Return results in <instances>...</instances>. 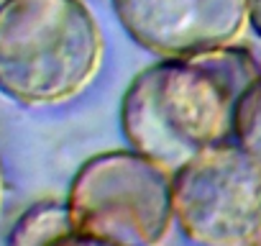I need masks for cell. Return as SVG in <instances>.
<instances>
[{"instance_id": "3957f363", "label": "cell", "mask_w": 261, "mask_h": 246, "mask_svg": "<svg viewBox=\"0 0 261 246\" xmlns=\"http://www.w3.org/2000/svg\"><path fill=\"white\" fill-rule=\"evenodd\" d=\"M72 226L115 246H159L174 220L172 169L136 149L90 157L67 192Z\"/></svg>"}, {"instance_id": "ba28073f", "label": "cell", "mask_w": 261, "mask_h": 246, "mask_svg": "<svg viewBox=\"0 0 261 246\" xmlns=\"http://www.w3.org/2000/svg\"><path fill=\"white\" fill-rule=\"evenodd\" d=\"M44 246H115V243L102 241V238H95V236H90V233H82V231H77V228L72 226V228L57 233L54 238H49Z\"/></svg>"}, {"instance_id": "6da1fadb", "label": "cell", "mask_w": 261, "mask_h": 246, "mask_svg": "<svg viewBox=\"0 0 261 246\" xmlns=\"http://www.w3.org/2000/svg\"><path fill=\"white\" fill-rule=\"evenodd\" d=\"M261 75L251 49L228 44L187 57H159L120 100V129L136 149L172 172L233 136L238 100Z\"/></svg>"}, {"instance_id": "5b68a950", "label": "cell", "mask_w": 261, "mask_h": 246, "mask_svg": "<svg viewBox=\"0 0 261 246\" xmlns=\"http://www.w3.org/2000/svg\"><path fill=\"white\" fill-rule=\"evenodd\" d=\"M141 49L156 57H187L233 44L248 23L246 0H110Z\"/></svg>"}, {"instance_id": "9c48e42d", "label": "cell", "mask_w": 261, "mask_h": 246, "mask_svg": "<svg viewBox=\"0 0 261 246\" xmlns=\"http://www.w3.org/2000/svg\"><path fill=\"white\" fill-rule=\"evenodd\" d=\"M248 3V23L261 39V0H246Z\"/></svg>"}, {"instance_id": "7a4b0ae2", "label": "cell", "mask_w": 261, "mask_h": 246, "mask_svg": "<svg viewBox=\"0 0 261 246\" xmlns=\"http://www.w3.org/2000/svg\"><path fill=\"white\" fill-rule=\"evenodd\" d=\"M100 62L102 31L82 0H8L0 8V92L16 103H67Z\"/></svg>"}, {"instance_id": "277c9868", "label": "cell", "mask_w": 261, "mask_h": 246, "mask_svg": "<svg viewBox=\"0 0 261 246\" xmlns=\"http://www.w3.org/2000/svg\"><path fill=\"white\" fill-rule=\"evenodd\" d=\"M174 220L200 246H253L261 236V162L215 144L172 172Z\"/></svg>"}, {"instance_id": "52a82bcc", "label": "cell", "mask_w": 261, "mask_h": 246, "mask_svg": "<svg viewBox=\"0 0 261 246\" xmlns=\"http://www.w3.org/2000/svg\"><path fill=\"white\" fill-rule=\"evenodd\" d=\"M233 139L243 152L261 162V75L238 100L233 118Z\"/></svg>"}, {"instance_id": "8fae6325", "label": "cell", "mask_w": 261, "mask_h": 246, "mask_svg": "<svg viewBox=\"0 0 261 246\" xmlns=\"http://www.w3.org/2000/svg\"><path fill=\"white\" fill-rule=\"evenodd\" d=\"M6 3H8V0H0V8H3V6H6Z\"/></svg>"}, {"instance_id": "8992f818", "label": "cell", "mask_w": 261, "mask_h": 246, "mask_svg": "<svg viewBox=\"0 0 261 246\" xmlns=\"http://www.w3.org/2000/svg\"><path fill=\"white\" fill-rule=\"evenodd\" d=\"M67 228H72L67 203L41 200L21 213L8 236V246H44L49 238H54Z\"/></svg>"}, {"instance_id": "30bf717a", "label": "cell", "mask_w": 261, "mask_h": 246, "mask_svg": "<svg viewBox=\"0 0 261 246\" xmlns=\"http://www.w3.org/2000/svg\"><path fill=\"white\" fill-rule=\"evenodd\" d=\"M3 203H6V172L0 164V210H3Z\"/></svg>"}]
</instances>
